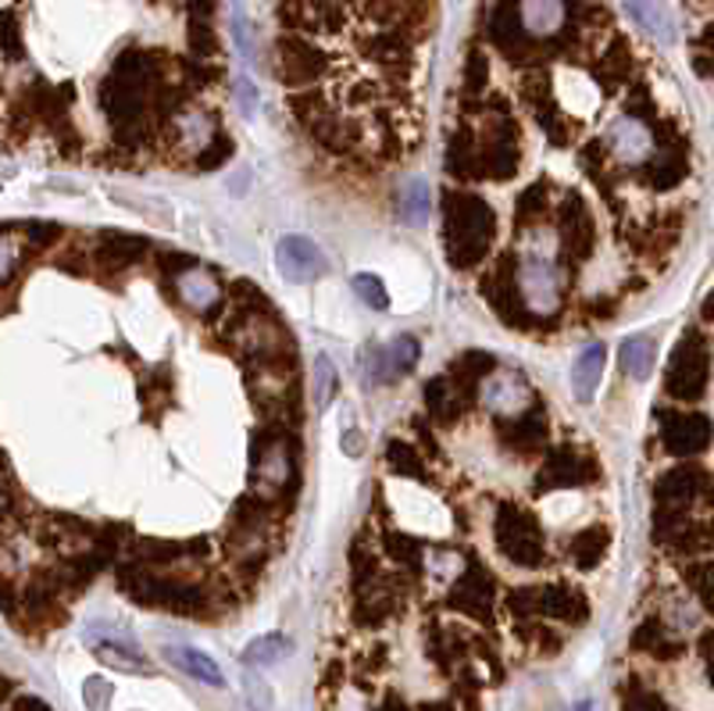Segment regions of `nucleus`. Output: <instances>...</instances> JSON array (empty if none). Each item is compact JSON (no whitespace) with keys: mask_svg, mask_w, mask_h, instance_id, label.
<instances>
[{"mask_svg":"<svg viewBox=\"0 0 714 711\" xmlns=\"http://www.w3.org/2000/svg\"><path fill=\"white\" fill-rule=\"evenodd\" d=\"M518 283H522V301L533 312H554L561 304V272H557L554 258L547 254H536V251L525 254Z\"/></svg>","mask_w":714,"mask_h":711,"instance_id":"1","label":"nucleus"},{"mask_svg":"<svg viewBox=\"0 0 714 711\" xmlns=\"http://www.w3.org/2000/svg\"><path fill=\"white\" fill-rule=\"evenodd\" d=\"M275 269L286 275L290 283L318 280L322 272H329V258L322 254V247L312 237H283L275 247Z\"/></svg>","mask_w":714,"mask_h":711,"instance_id":"2","label":"nucleus"},{"mask_svg":"<svg viewBox=\"0 0 714 711\" xmlns=\"http://www.w3.org/2000/svg\"><path fill=\"white\" fill-rule=\"evenodd\" d=\"M603 144L608 154L622 165H643L647 158H654V133L643 122H636L632 115H618L608 129H603Z\"/></svg>","mask_w":714,"mask_h":711,"instance_id":"3","label":"nucleus"},{"mask_svg":"<svg viewBox=\"0 0 714 711\" xmlns=\"http://www.w3.org/2000/svg\"><path fill=\"white\" fill-rule=\"evenodd\" d=\"M626 11L647 36H654L658 43H664V48H672V43L679 40V25H675V14H672L669 0H626Z\"/></svg>","mask_w":714,"mask_h":711,"instance_id":"4","label":"nucleus"},{"mask_svg":"<svg viewBox=\"0 0 714 711\" xmlns=\"http://www.w3.org/2000/svg\"><path fill=\"white\" fill-rule=\"evenodd\" d=\"M529 383H525L522 376L515 373H496L490 383H486V390H483V400H486V408L496 411V415H518L525 405H529Z\"/></svg>","mask_w":714,"mask_h":711,"instance_id":"5","label":"nucleus"},{"mask_svg":"<svg viewBox=\"0 0 714 711\" xmlns=\"http://www.w3.org/2000/svg\"><path fill=\"white\" fill-rule=\"evenodd\" d=\"M165 655H168V661L176 665V669H182L190 679H197V683L225 687V676H222V669H219V661H214L211 655L200 651V647L172 644V647H165Z\"/></svg>","mask_w":714,"mask_h":711,"instance_id":"6","label":"nucleus"},{"mask_svg":"<svg viewBox=\"0 0 714 711\" xmlns=\"http://www.w3.org/2000/svg\"><path fill=\"white\" fill-rule=\"evenodd\" d=\"M603 362H608L603 344H589L576 358V365H571V390H576L582 405H589V400L597 397V386L603 379Z\"/></svg>","mask_w":714,"mask_h":711,"instance_id":"7","label":"nucleus"},{"mask_svg":"<svg viewBox=\"0 0 714 711\" xmlns=\"http://www.w3.org/2000/svg\"><path fill=\"white\" fill-rule=\"evenodd\" d=\"M565 0H522V25L533 36H554L565 25Z\"/></svg>","mask_w":714,"mask_h":711,"instance_id":"8","label":"nucleus"},{"mask_svg":"<svg viewBox=\"0 0 714 711\" xmlns=\"http://www.w3.org/2000/svg\"><path fill=\"white\" fill-rule=\"evenodd\" d=\"M90 644H93V651H97V658L104 665H112V669H118V672H147L150 669L147 658L136 651V644L129 637L104 640V637H97V632H90Z\"/></svg>","mask_w":714,"mask_h":711,"instance_id":"9","label":"nucleus"},{"mask_svg":"<svg viewBox=\"0 0 714 711\" xmlns=\"http://www.w3.org/2000/svg\"><path fill=\"white\" fill-rule=\"evenodd\" d=\"M654 362H658V344L650 336H632L622 344V368H626V376H632L636 383L650 379Z\"/></svg>","mask_w":714,"mask_h":711,"instance_id":"10","label":"nucleus"},{"mask_svg":"<svg viewBox=\"0 0 714 711\" xmlns=\"http://www.w3.org/2000/svg\"><path fill=\"white\" fill-rule=\"evenodd\" d=\"M382 354H386V373H390V379H393V376L411 373L418 358H422V347H418L414 336H397L390 347H382Z\"/></svg>","mask_w":714,"mask_h":711,"instance_id":"11","label":"nucleus"},{"mask_svg":"<svg viewBox=\"0 0 714 711\" xmlns=\"http://www.w3.org/2000/svg\"><path fill=\"white\" fill-rule=\"evenodd\" d=\"M179 293L190 307H211L219 301V283H214L208 272H186L179 280Z\"/></svg>","mask_w":714,"mask_h":711,"instance_id":"12","label":"nucleus"},{"mask_svg":"<svg viewBox=\"0 0 714 711\" xmlns=\"http://www.w3.org/2000/svg\"><path fill=\"white\" fill-rule=\"evenodd\" d=\"M290 651V640L283 637V632H269V637H258L251 647L243 651V661L251 665V669H265V665H275L279 658H283Z\"/></svg>","mask_w":714,"mask_h":711,"instance_id":"13","label":"nucleus"},{"mask_svg":"<svg viewBox=\"0 0 714 711\" xmlns=\"http://www.w3.org/2000/svg\"><path fill=\"white\" fill-rule=\"evenodd\" d=\"M400 208H403V219H408L411 226H422L429 219L432 197H429V187H426L422 179H411L408 182V190H403V197H400Z\"/></svg>","mask_w":714,"mask_h":711,"instance_id":"14","label":"nucleus"},{"mask_svg":"<svg viewBox=\"0 0 714 711\" xmlns=\"http://www.w3.org/2000/svg\"><path fill=\"white\" fill-rule=\"evenodd\" d=\"M693 443L696 447H704L707 443V422L704 419H679L669 426V447L672 451H693Z\"/></svg>","mask_w":714,"mask_h":711,"instance_id":"15","label":"nucleus"},{"mask_svg":"<svg viewBox=\"0 0 714 711\" xmlns=\"http://www.w3.org/2000/svg\"><path fill=\"white\" fill-rule=\"evenodd\" d=\"M336 397V368L329 354H318L315 358V405L325 411Z\"/></svg>","mask_w":714,"mask_h":711,"instance_id":"16","label":"nucleus"},{"mask_svg":"<svg viewBox=\"0 0 714 711\" xmlns=\"http://www.w3.org/2000/svg\"><path fill=\"white\" fill-rule=\"evenodd\" d=\"M350 286H354L357 297H361L368 307H376V312H386V307H390V293H386V286L371 272H357Z\"/></svg>","mask_w":714,"mask_h":711,"instance_id":"17","label":"nucleus"},{"mask_svg":"<svg viewBox=\"0 0 714 711\" xmlns=\"http://www.w3.org/2000/svg\"><path fill=\"white\" fill-rule=\"evenodd\" d=\"M243 683H246V693H251V701H254L258 711H269V708H272V690H269L265 683H261L258 676H246Z\"/></svg>","mask_w":714,"mask_h":711,"instance_id":"18","label":"nucleus"},{"mask_svg":"<svg viewBox=\"0 0 714 711\" xmlns=\"http://www.w3.org/2000/svg\"><path fill=\"white\" fill-rule=\"evenodd\" d=\"M14 261H19V243L8 240V237H0V280H8L11 269H14Z\"/></svg>","mask_w":714,"mask_h":711,"instance_id":"19","label":"nucleus"},{"mask_svg":"<svg viewBox=\"0 0 714 711\" xmlns=\"http://www.w3.org/2000/svg\"><path fill=\"white\" fill-rule=\"evenodd\" d=\"M344 451H347L350 458H357V454H361V432H357V429L344 432Z\"/></svg>","mask_w":714,"mask_h":711,"instance_id":"20","label":"nucleus"},{"mask_svg":"<svg viewBox=\"0 0 714 711\" xmlns=\"http://www.w3.org/2000/svg\"><path fill=\"white\" fill-rule=\"evenodd\" d=\"M240 101H243V104H240L243 112H251V107H254V86L246 83V80H240Z\"/></svg>","mask_w":714,"mask_h":711,"instance_id":"21","label":"nucleus"}]
</instances>
